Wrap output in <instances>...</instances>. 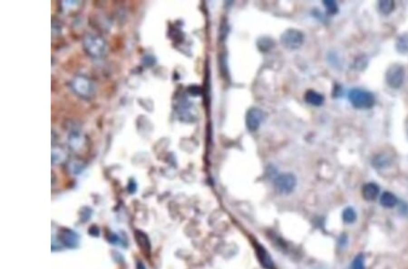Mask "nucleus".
Here are the masks:
<instances>
[{"mask_svg": "<svg viewBox=\"0 0 408 269\" xmlns=\"http://www.w3.org/2000/svg\"><path fill=\"white\" fill-rule=\"evenodd\" d=\"M349 100L353 107L360 110L371 109L375 104V95L372 92L359 88H354L349 92Z\"/></svg>", "mask_w": 408, "mask_h": 269, "instance_id": "obj_1", "label": "nucleus"}, {"mask_svg": "<svg viewBox=\"0 0 408 269\" xmlns=\"http://www.w3.org/2000/svg\"><path fill=\"white\" fill-rule=\"evenodd\" d=\"M83 43L86 53L93 58H99L104 56L107 51L106 41L97 35H86Z\"/></svg>", "mask_w": 408, "mask_h": 269, "instance_id": "obj_2", "label": "nucleus"}, {"mask_svg": "<svg viewBox=\"0 0 408 269\" xmlns=\"http://www.w3.org/2000/svg\"><path fill=\"white\" fill-rule=\"evenodd\" d=\"M406 78V70L401 65H393L390 66L386 72L387 84L392 89H399L403 86Z\"/></svg>", "mask_w": 408, "mask_h": 269, "instance_id": "obj_3", "label": "nucleus"}, {"mask_svg": "<svg viewBox=\"0 0 408 269\" xmlns=\"http://www.w3.org/2000/svg\"><path fill=\"white\" fill-rule=\"evenodd\" d=\"M71 87L74 92L84 98L92 96L95 91V88L92 81L86 76H82V75L75 76L73 79Z\"/></svg>", "mask_w": 408, "mask_h": 269, "instance_id": "obj_4", "label": "nucleus"}, {"mask_svg": "<svg viewBox=\"0 0 408 269\" xmlns=\"http://www.w3.org/2000/svg\"><path fill=\"white\" fill-rule=\"evenodd\" d=\"M280 42L284 47L290 50H296L302 46L304 42V35L301 31L297 29H289L285 31L281 37Z\"/></svg>", "mask_w": 408, "mask_h": 269, "instance_id": "obj_5", "label": "nucleus"}, {"mask_svg": "<svg viewBox=\"0 0 408 269\" xmlns=\"http://www.w3.org/2000/svg\"><path fill=\"white\" fill-rule=\"evenodd\" d=\"M296 186V177L291 173L281 174L275 179V188L280 194H290L295 190Z\"/></svg>", "mask_w": 408, "mask_h": 269, "instance_id": "obj_6", "label": "nucleus"}, {"mask_svg": "<svg viewBox=\"0 0 408 269\" xmlns=\"http://www.w3.org/2000/svg\"><path fill=\"white\" fill-rule=\"evenodd\" d=\"M263 121V112L258 108L250 109L246 115V125L248 130L250 131H256Z\"/></svg>", "mask_w": 408, "mask_h": 269, "instance_id": "obj_7", "label": "nucleus"}, {"mask_svg": "<svg viewBox=\"0 0 408 269\" xmlns=\"http://www.w3.org/2000/svg\"><path fill=\"white\" fill-rule=\"evenodd\" d=\"M61 243L68 249H75L79 244V236L71 230L63 229L58 234Z\"/></svg>", "mask_w": 408, "mask_h": 269, "instance_id": "obj_8", "label": "nucleus"}, {"mask_svg": "<svg viewBox=\"0 0 408 269\" xmlns=\"http://www.w3.org/2000/svg\"><path fill=\"white\" fill-rule=\"evenodd\" d=\"M256 254H257L258 259L260 263L261 264V266L263 267L265 269H275L274 267V263L271 258L269 252L264 249L261 245H256Z\"/></svg>", "mask_w": 408, "mask_h": 269, "instance_id": "obj_9", "label": "nucleus"}, {"mask_svg": "<svg viewBox=\"0 0 408 269\" xmlns=\"http://www.w3.org/2000/svg\"><path fill=\"white\" fill-rule=\"evenodd\" d=\"M134 237L136 240V243L139 246V248L142 250L143 252H145V255H149L151 252V243L149 240V237L145 234V232L141 231V230H136L134 233Z\"/></svg>", "mask_w": 408, "mask_h": 269, "instance_id": "obj_10", "label": "nucleus"}, {"mask_svg": "<svg viewBox=\"0 0 408 269\" xmlns=\"http://www.w3.org/2000/svg\"><path fill=\"white\" fill-rule=\"evenodd\" d=\"M379 191H380L379 187L374 182L365 184L362 189L363 197L368 201L375 200V198L378 197Z\"/></svg>", "mask_w": 408, "mask_h": 269, "instance_id": "obj_11", "label": "nucleus"}, {"mask_svg": "<svg viewBox=\"0 0 408 269\" xmlns=\"http://www.w3.org/2000/svg\"><path fill=\"white\" fill-rule=\"evenodd\" d=\"M305 101L309 105H313V106H320L324 104L325 98L321 93H318L313 90H310L305 94Z\"/></svg>", "mask_w": 408, "mask_h": 269, "instance_id": "obj_12", "label": "nucleus"}, {"mask_svg": "<svg viewBox=\"0 0 408 269\" xmlns=\"http://www.w3.org/2000/svg\"><path fill=\"white\" fill-rule=\"evenodd\" d=\"M84 142H85L84 137L78 131H73L69 134L68 143L70 145V148L74 151L79 150L80 148L82 147V145L84 144Z\"/></svg>", "mask_w": 408, "mask_h": 269, "instance_id": "obj_13", "label": "nucleus"}, {"mask_svg": "<svg viewBox=\"0 0 408 269\" xmlns=\"http://www.w3.org/2000/svg\"><path fill=\"white\" fill-rule=\"evenodd\" d=\"M398 203V199L397 197H395L393 193L389 192V191H386L384 192L380 197V204L384 208L387 209H392L396 206V204Z\"/></svg>", "mask_w": 408, "mask_h": 269, "instance_id": "obj_14", "label": "nucleus"}, {"mask_svg": "<svg viewBox=\"0 0 408 269\" xmlns=\"http://www.w3.org/2000/svg\"><path fill=\"white\" fill-rule=\"evenodd\" d=\"M395 6V2L392 0H382L378 3L379 11L386 16H388L394 11Z\"/></svg>", "mask_w": 408, "mask_h": 269, "instance_id": "obj_15", "label": "nucleus"}, {"mask_svg": "<svg viewBox=\"0 0 408 269\" xmlns=\"http://www.w3.org/2000/svg\"><path fill=\"white\" fill-rule=\"evenodd\" d=\"M343 221L346 224H353L356 220V213L353 208H347L343 210Z\"/></svg>", "mask_w": 408, "mask_h": 269, "instance_id": "obj_16", "label": "nucleus"}, {"mask_svg": "<svg viewBox=\"0 0 408 269\" xmlns=\"http://www.w3.org/2000/svg\"><path fill=\"white\" fill-rule=\"evenodd\" d=\"M390 162H391L390 158L389 156H386V155H377L373 160V165L375 166L376 169L389 166Z\"/></svg>", "mask_w": 408, "mask_h": 269, "instance_id": "obj_17", "label": "nucleus"}, {"mask_svg": "<svg viewBox=\"0 0 408 269\" xmlns=\"http://www.w3.org/2000/svg\"><path fill=\"white\" fill-rule=\"evenodd\" d=\"M396 49L399 53H406L408 50V34H404L396 42Z\"/></svg>", "mask_w": 408, "mask_h": 269, "instance_id": "obj_18", "label": "nucleus"}, {"mask_svg": "<svg viewBox=\"0 0 408 269\" xmlns=\"http://www.w3.org/2000/svg\"><path fill=\"white\" fill-rule=\"evenodd\" d=\"M65 151L61 148H54L52 150V162L53 163H58L65 159Z\"/></svg>", "mask_w": 408, "mask_h": 269, "instance_id": "obj_19", "label": "nucleus"}, {"mask_svg": "<svg viewBox=\"0 0 408 269\" xmlns=\"http://www.w3.org/2000/svg\"><path fill=\"white\" fill-rule=\"evenodd\" d=\"M350 269H365V257L362 254H359L355 256L351 264Z\"/></svg>", "mask_w": 408, "mask_h": 269, "instance_id": "obj_20", "label": "nucleus"}, {"mask_svg": "<svg viewBox=\"0 0 408 269\" xmlns=\"http://www.w3.org/2000/svg\"><path fill=\"white\" fill-rule=\"evenodd\" d=\"M323 4H324V6H325L326 9H327V12L330 14V15H335V14L338 12V7H337V4H336L335 1H332V0L324 1Z\"/></svg>", "mask_w": 408, "mask_h": 269, "instance_id": "obj_21", "label": "nucleus"}, {"mask_svg": "<svg viewBox=\"0 0 408 269\" xmlns=\"http://www.w3.org/2000/svg\"><path fill=\"white\" fill-rule=\"evenodd\" d=\"M258 46H259V48L261 51H267V50H269L270 47H271L270 46V40L267 39V38H261V39L259 41Z\"/></svg>", "mask_w": 408, "mask_h": 269, "instance_id": "obj_22", "label": "nucleus"}, {"mask_svg": "<svg viewBox=\"0 0 408 269\" xmlns=\"http://www.w3.org/2000/svg\"><path fill=\"white\" fill-rule=\"evenodd\" d=\"M137 269H146V268H145V266L143 263L141 262V261H138V263H137Z\"/></svg>", "mask_w": 408, "mask_h": 269, "instance_id": "obj_23", "label": "nucleus"}]
</instances>
